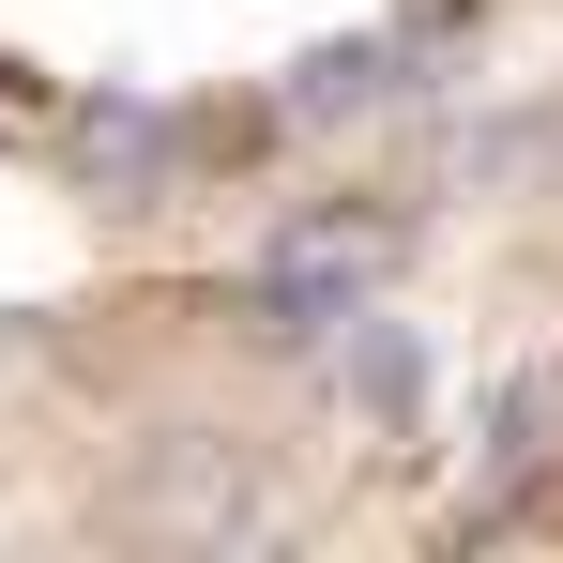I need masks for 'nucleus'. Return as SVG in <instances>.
<instances>
[{
	"instance_id": "7ed1b4c3",
	"label": "nucleus",
	"mask_w": 563,
	"mask_h": 563,
	"mask_svg": "<svg viewBox=\"0 0 563 563\" xmlns=\"http://www.w3.org/2000/svg\"><path fill=\"white\" fill-rule=\"evenodd\" d=\"M335 411L411 427V335H396V320H351V335H335Z\"/></svg>"
},
{
	"instance_id": "f257e3e1",
	"label": "nucleus",
	"mask_w": 563,
	"mask_h": 563,
	"mask_svg": "<svg viewBox=\"0 0 563 563\" xmlns=\"http://www.w3.org/2000/svg\"><path fill=\"white\" fill-rule=\"evenodd\" d=\"M122 518H137V533H198V549H229V533H260V472L229 457L213 427H168V442L137 457V487H122Z\"/></svg>"
},
{
	"instance_id": "20e7f679",
	"label": "nucleus",
	"mask_w": 563,
	"mask_h": 563,
	"mask_svg": "<svg viewBox=\"0 0 563 563\" xmlns=\"http://www.w3.org/2000/svg\"><path fill=\"white\" fill-rule=\"evenodd\" d=\"M396 62H411V46H320V62L289 77V122H351V107H380Z\"/></svg>"
},
{
	"instance_id": "f03ea898",
	"label": "nucleus",
	"mask_w": 563,
	"mask_h": 563,
	"mask_svg": "<svg viewBox=\"0 0 563 563\" xmlns=\"http://www.w3.org/2000/svg\"><path fill=\"white\" fill-rule=\"evenodd\" d=\"M213 137H229V122H168V107H77V137H62V153H77L107 198H168V184H184V153H213Z\"/></svg>"
}]
</instances>
